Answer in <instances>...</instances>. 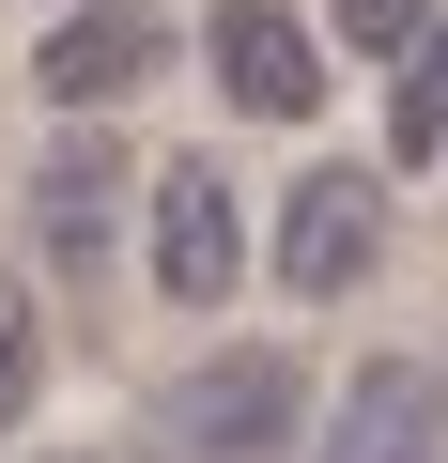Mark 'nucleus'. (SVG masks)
<instances>
[{"instance_id": "nucleus-5", "label": "nucleus", "mask_w": 448, "mask_h": 463, "mask_svg": "<svg viewBox=\"0 0 448 463\" xmlns=\"http://www.w3.org/2000/svg\"><path fill=\"white\" fill-rule=\"evenodd\" d=\"M310 463H448V371H433V355H371V371H340Z\"/></svg>"}, {"instance_id": "nucleus-7", "label": "nucleus", "mask_w": 448, "mask_h": 463, "mask_svg": "<svg viewBox=\"0 0 448 463\" xmlns=\"http://www.w3.org/2000/svg\"><path fill=\"white\" fill-rule=\"evenodd\" d=\"M124 185H139V170H124V139H93V124L32 170V263H47V279H109V263H124Z\"/></svg>"}, {"instance_id": "nucleus-2", "label": "nucleus", "mask_w": 448, "mask_h": 463, "mask_svg": "<svg viewBox=\"0 0 448 463\" xmlns=\"http://www.w3.org/2000/svg\"><path fill=\"white\" fill-rule=\"evenodd\" d=\"M371 279H386V170H294V201H279V294L340 309Z\"/></svg>"}, {"instance_id": "nucleus-11", "label": "nucleus", "mask_w": 448, "mask_h": 463, "mask_svg": "<svg viewBox=\"0 0 448 463\" xmlns=\"http://www.w3.org/2000/svg\"><path fill=\"white\" fill-rule=\"evenodd\" d=\"M47 463H93V448H47Z\"/></svg>"}, {"instance_id": "nucleus-4", "label": "nucleus", "mask_w": 448, "mask_h": 463, "mask_svg": "<svg viewBox=\"0 0 448 463\" xmlns=\"http://www.w3.org/2000/svg\"><path fill=\"white\" fill-rule=\"evenodd\" d=\"M201 62H216V93L248 124H310L325 109V32L294 0H201Z\"/></svg>"}, {"instance_id": "nucleus-6", "label": "nucleus", "mask_w": 448, "mask_h": 463, "mask_svg": "<svg viewBox=\"0 0 448 463\" xmlns=\"http://www.w3.org/2000/svg\"><path fill=\"white\" fill-rule=\"evenodd\" d=\"M139 279H155L170 309H216V294L248 279V201L216 185L201 155H186V170H155V232H139Z\"/></svg>"}, {"instance_id": "nucleus-3", "label": "nucleus", "mask_w": 448, "mask_h": 463, "mask_svg": "<svg viewBox=\"0 0 448 463\" xmlns=\"http://www.w3.org/2000/svg\"><path fill=\"white\" fill-rule=\"evenodd\" d=\"M170 62H186V16H155V0H62V16L32 32V93H47V109L155 93Z\"/></svg>"}, {"instance_id": "nucleus-9", "label": "nucleus", "mask_w": 448, "mask_h": 463, "mask_svg": "<svg viewBox=\"0 0 448 463\" xmlns=\"http://www.w3.org/2000/svg\"><path fill=\"white\" fill-rule=\"evenodd\" d=\"M433 16H448V0H325V47H356V62H402Z\"/></svg>"}, {"instance_id": "nucleus-8", "label": "nucleus", "mask_w": 448, "mask_h": 463, "mask_svg": "<svg viewBox=\"0 0 448 463\" xmlns=\"http://www.w3.org/2000/svg\"><path fill=\"white\" fill-rule=\"evenodd\" d=\"M386 155H402V170H448V16L402 47V93H386Z\"/></svg>"}, {"instance_id": "nucleus-10", "label": "nucleus", "mask_w": 448, "mask_h": 463, "mask_svg": "<svg viewBox=\"0 0 448 463\" xmlns=\"http://www.w3.org/2000/svg\"><path fill=\"white\" fill-rule=\"evenodd\" d=\"M32 402H47V340H32V294L0 279V432H16Z\"/></svg>"}, {"instance_id": "nucleus-1", "label": "nucleus", "mask_w": 448, "mask_h": 463, "mask_svg": "<svg viewBox=\"0 0 448 463\" xmlns=\"http://www.w3.org/2000/svg\"><path fill=\"white\" fill-rule=\"evenodd\" d=\"M155 463H279L294 432H310V371L279 355V340H216L201 371H170L155 386Z\"/></svg>"}]
</instances>
